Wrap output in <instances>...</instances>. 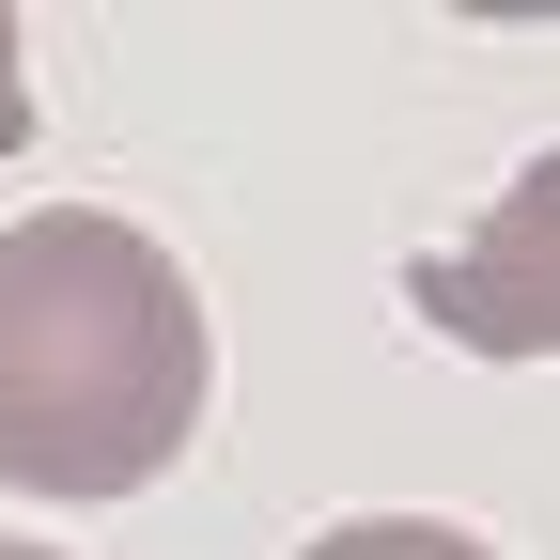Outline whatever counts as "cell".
Wrapping results in <instances>:
<instances>
[{"instance_id": "obj_1", "label": "cell", "mask_w": 560, "mask_h": 560, "mask_svg": "<svg viewBox=\"0 0 560 560\" xmlns=\"http://www.w3.org/2000/svg\"><path fill=\"white\" fill-rule=\"evenodd\" d=\"M202 296L187 265L109 219L47 202L0 234V482L16 499H140L202 436Z\"/></svg>"}, {"instance_id": "obj_2", "label": "cell", "mask_w": 560, "mask_h": 560, "mask_svg": "<svg viewBox=\"0 0 560 560\" xmlns=\"http://www.w3.org/2000/svg\"><path fill=\"white\" fill-rule=\"evenodd\" d=\"M545 249H560V156H529V172L499 187L482 249H420V265H405V312H420V327H452L467 359H545V342H560Z\"/></svg>"}, {"instance_id": "obj_3", "label": "cell", "mask_w": 560, "mask_h": 560, "mask_svg": "<svg viewBox=\"0 0 560 560\" xmlns=\"http://www.w3.org/2000/svg\"><path fill=\"white\" fill-rule=\"evenodd\" d=\"M296 560H482V545L436 529V514H342V529H312Z\"/></svg>"}, {"instance_id": "obj_4", "label": "cell", "mask_w": 560, "mask_h": 560, "mask_svg": "<svg viewBox=\"0 0 560 560\" xmlns=\"http://www.w3.org/2000/svg\"><path fill=\"white\" fill-rule=\"evenodd\" d=\"M32 140V47H16V16H0V156Z\"/></svg>"}, {"instance_id": "obj_5", "label": "cell", "mask_w": 560, "mask_h": 560, "mask_svg": "<svg viewBox=\"0 0 560 560\" xmlns=\"http://www.w3.org/2000/svg\"><path fill=\"white\" fill-rule=\"evenodd\" d=\"M0 560H62V545H16V529H0Z\"/></svg>"}]
</instances>
